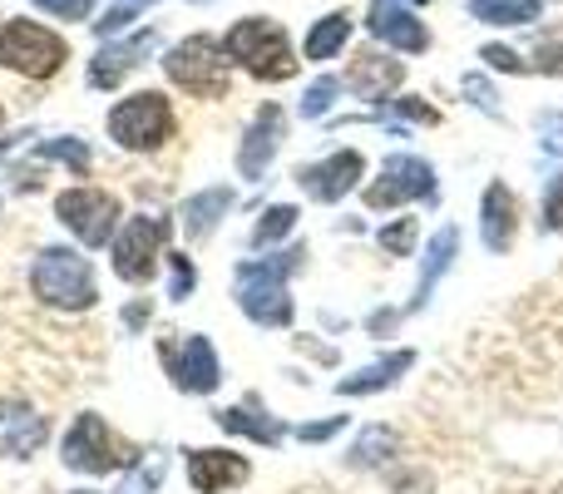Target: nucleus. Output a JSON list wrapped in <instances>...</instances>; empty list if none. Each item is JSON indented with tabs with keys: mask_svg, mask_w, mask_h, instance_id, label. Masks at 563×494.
Returning <instances> with one entry per match:
<instances>
[{
	"mask_svg": "<svg viewBox=\"0 0 563 494\" xmlns=\"http://www.w3.org/2000/svg\"><path fill=\"white\" fill-rule=\"evenodd\" d=\"M218 426L238 430V436H253V440H263V446H277L282 440L277 420H263V416H253V410H218Z\"/></svg>",
	"mask_w": 563,
	"mask_h": 494,
	"instance_id": "nucleus-25",
	"label": "nucleus"
},
{
	"mask_svg": "<svg viewBox=\"0 0 563 494\" xmlns=\"http://www.w3.org/2000/svg\"><path fill=\"white\" fill-rule=\"evenodd\" d=\"M450 257H455V228H440L435 238H430V252H426V272H420V287H416V307H426V297L435 292L440 272L450 267Z\"/></svg>",
	"mask_w": 563,
	"mask_h": 494,
	"instance_id": "nucleus-22",
	"label": "nucleus"
},
{
	"mask_svg": "<svg viewBox=\"0 0 563 494\" xmlns=\"http://www.w3.org/2000/svg\"><path fill=\"white\" fill-rule=\"evenodd\" d=\"M390 446H396V436H390V430H366V436H361V446H356V460H361V465H376L380 450H390Z\"/></svg>",
	"mask_w": 563,
	"mask_h": 494,
	"instance_id": "nucleus-30",
	"label": "nucleus"
},
{
	"mask_svg": "<svg viewBox=\"0 0 563 494\" xmlns=\"http://www.w3.org/2000/svg\"><path fill=\"white\" fill-rule=\"evenodd\" d=\"M45 436H49L45 416H35L30 406H15V400L0 406V455L25 460V455H35V450L45 446Z\"/></svg>",
	"mask_w": 563,
	"mask_h": 494,
	"instance_id": "nucleus-13",
	"label": "nucleus"
},
{
	"mask_svg": "<svg viewBox=\"0 0 563 494\" xmlns=\"http://www.w3.org/2000/svg\"><path fill=\"white\" fill-rule=\"evenodd\" d=\"M69 45L55 35V30L35 25V20H10L0 25V65L20 69L30 79H49L59 65H65Z\"/></svg>",
	"mask_w": 563,
	"mask_h": 494,
	"instance_id": "nucleus-4",
	"label": "nucleus"
},
{
	"mask_svg": "<svg viewBox=\"0 0 563 494\" xmlns=\"http://www.w3.org/2000/svg\"><path fill=\"white\" fill-rule=\"evenodd\" d=\"M336 430H341V416L336 420H321V426H301L297 436L301 440H327V436H336Z\"/></svg>",
	"mask_w": 563,
	"mask_h": 494,
	"instance_id": "nucleus-36",
	"label": "nucleus"
},
{
	"mask_svg": "<svg viewBox=\"0 0 563 494\" xmlns=\"http://www.w3.org/2000/svg\"><path fill=\"white\" fill-rule=\"evenodd\" d=\"M247 475H253V465L233 450H188V485L198 494H223L243 485Z\"/></svg>",
	"mask_w": 563,
	"mask_h": 494,
	"instance_id": "nucleus-12",
	"label": "nucleus"
},
{
	"mask_svg": "<svg viewBox=\"0 0 563 494\" xmlns=\"http://www.w3.org/2000/svg\"><path fill=\"white\" fill-rule=\"evenodd\" d=\"M336 89H341V79H317V85H311L307 89V99H301V114H307V119H321V114H327V109H331V99H336Z\"/></svg>",
	"mask_w": 563,
	"mask_h": 494,
	"instance_id": "nucleus-28",
	"label": "nucleus"
},
{
	"mask_svg": "<svg viewBox=\"0 0 563 494\" xmlns=\"http://www.w3.org/2000/svg\"><path fill=\"white\" fill-rule=\"evenodd\" d=\"M301 252H282L277 262H247L238 272V301L253 321L263 327H287L291 321V297H287V272Z\"/></svg>",
	"mask_w": 563,
	"mask_h": 494,
	"instance_id": "nucleus-3",
	"label": "nucleus"
},
{
	"mask_svg": "<svg viewBox=\"0 0 563 494\" xmlns=\"http://www.w3.org/2000/svg\"><path fill=\"white\" fill-rule=\"evenodd\" d=\"M134 10H139V6H129V0H124V6H114L104 20H95V30H99V35H114V30H124L129 20H134Z\"/></svg>",
	"mask_w": 563,
	"mask_h": 494,
	"instance_id": "nucleus-34",
	"label": "nucleus"
},
{
	"mask_svg": "<svg viewBox=\"0 0 563 494\" xmlns=\"http://www.w3.org/2000/svg\"><path fill=\"white\" fill-rule=\"evenodd\" d=\"M59 455H65V465L79 470V475H109V470H119L129 460L99 416H79L75 426H69L65 446H59Z\"/></svg>",
	"mask_w": 563,
	"mask_h": 494,
	"instance_id": "nucleus-8",
	"label": "nucleus"
},
{
	"mask_svg": "<svg viewBox=\"0 0 563 494\" xmlns=\"http://www.w3.org/2000/svg\"><path fill=\"white\" fill-rule=\"evenodd\" d=\"M485 59H489V65H495V69H519V55H515V50H499V45H489V50H485Z\"/></svg>",
	"mask_w": 563,
	"mask_h": 494,
	"instance_id": "nucleus-37",
	"label": "nucleus"
},
{
	"mask_svg": "<svg viewBox=\"0 0 563 494\" xmlns=\"http://www.w3.org/2000/svg\"><path fill=\"white\" fill-rule=\"evenodd\" d=\"M479 233H485L489 252H505L515 243V194L505 184L485 188V208H479Z\"/></svg>",
	"mask_w": 563,
	"mask_h": 494,
	"instance_id": "nucleus-19",
	"label": "nucleus"
},
{
	"mask_svg": "<svg viewBox=\"0 0 563 494\" xmlns=\"http://www.w3.org/2000/svg\"><path fill=\"white\" fill-rule=\"evenodd\" d=\"M75 494H89V490H75Z\"/></svg>",
	"mask_w": 563,
	"mask_h": 494,
	"instance_id": "nucleus-40",
	"label": "nucleus"
},
{
	"mask_svg": "<svg viewBox=\"0 0 563 494\" xmlns=\"http://www.w3.org/2000/svg\"><path fill=\"white\" fill-rule=\"evenodd\" d=\"M400 59H386V55H376V50H366V55H356L351 59V75H346V85L356 89L361 99H371V105H386V95L400 85Z\"/></svg>",
	"mask_w": 563,
	"mask_h": 494,
	"instance_id": "nucleus-16",
	"label": "nucleus"
},
{
	"mask_svg": "<svg viewBox=\"0 0 563 494\" xmlns=\"http://www.w3.org/2000/svg\"><path fill=\"white\" fill-rule=\"evenodd\" d=\"M129 6H144V0H129Z\"/></svg>",
	"mask_w": 563,
	"mask_h": 494,
	"instance_id": "nucleus-38",
	"label": "nucleus"
},
{
	"mask_svg": "<svg viewBox=\"0 0 563 494\" xmlns=\"http://www.w3.org/2000/svg\"><path fill=\"white\" fill-rule=\"evenodd\" d=\"M40 10H49V15L59 20H85L89 10H95V0H35Z\"/></svg>",
	"mask_w": 563,
	"mask_h": 494,
	"instance_id": "nucleus-32",
	"label": "nucleus"
},
{
	"mask_svg": "<svg viewBox=\"0 0 563 494\" xmlns=\"http://www.w3.org/2000/svg\"><path fill=\"white\" fill-rule=\"evenodd\" d=\"M30 287H35L40 301L59 311H85L99 301V287H95V267L89 257H79L75 248H45L30 267Z\"/></svg>",
	"mask_w": 563,
	"mask_h": 494,
	"instance_id": "nucleus-1",
	"label": "nucleus"
},
{
	"mask_svg": "<svg viewBox=\"0 0 563 494\" xmlns=\"http://www.w3.org/2000/svg\"><path fill=\"white\" fill-rule=\"evenodd\" d=\"M198 6H208V0H198Z\"/></svg>",
	"mask_w": 563,
	"mask_h": 494,
	"instance_id": "nucleus-41",
	"label": "nucleus"
},
{
	"mask_svg": "<svg viewBox=\"0 0 563 494\" xmlns=\"http://www.w3.org/2000/svg\"><path fill=\"white\" fill-rule=\"evenodd\" d=\"M40 158H55V164H69L75 174H89V149L79 139H49V144H40Z\"/></svg>",
	"mask_w": 563,
	"mask_h": 494,
	"instance_id": "nucleus-27",
	"label": "nucleus"
},
{
	"mask_svg": "<svg viewBox=\"0 0 563 494\" xmlns=\"http://www.w3.org/2000/svg\"><path fill=\"white\" fill-rule=\"evenodd\" d=\"M223 55H233L238 65L257 79H287L291 69H297L291 45H287V30H282L277 20H263V15L238 20L223 40Z\"/></svg>",
	"mask_w": 563,
	"mask_h": 494,
	"instance_id": "nucleus-2",
	"label": "nucleus"
},
{
	"mask_svg": "<svg viewBox=\"0 0 563 494\" xmlns=\"http://www.w3.org/2000/svg\"><path fill=\"white\" fill-rule=\"evenodd\" d=\"M297 228V208L291 204H277V208H267L263 213V223L253 228V248H267V243H277L282 233H291Z\"/></svg>",
	"mask_w": 563,
	"mask_h": 494,
	"instance_id": "nucleus-26",
	"label": "nucleus"
},
{
	"mask_svg": "<svg viewBox=\"0 0 563 494\" xmlns=\"http://www.w3.org/2000/svg\"><path fill=\"white\" fill-rule=\"evenodd\" d=\"M351 35V15L346 10H331L327 20H317V30L307 35V59H331Z\"/></svg>",
	"mask_w": 563,
	"mask_h": 494,
	"instance_id": "nucleus-23",
	"label": "nucleus"
},
{
	"mask_svg": "<svg viewBox=\"0 0 563 494\" xmlns=\"http://www.w3.org/2000/svg\"><path fill=\"white\" fill-rule=\"evenodd\" d=\"M164 69H168V79H174V85H184L188 95H198V99L228 95L223 45H218V40H208V35H194V40H184V45H174V50H168V59H164Z\"/></svg>",
	"mask_w": 563,
	"mask_h": 494,
	"instance_id": "nucleus-5",
	"label": "nucleus"
},
{
	"mask_svg": "<svg viewBox=\"0 0 563 494\" xmlns=\"http://www.w3.org/2000/svg\"><path fill=\"white\" fill-rule=\"evenodd\" d=\"M371 35L396 45V50H426L430 45L426 25H420L400 0H371Z\"/></svg>",
	"mask_w": 563,
	"mask_h": 494,
	"instance_id": "nucleus-14",
	"label": "nucleus"
},
{
	"mask_svg": "<svg viewBox=\"0 0 563 494\" xmlns=\"http://www.w3.org/2000/svg\"><path fill=\"white\" fill-rule=\"evenodd\" d=\"M410 351H396V356H386V361H376V366H366L361 376H346L341 381V396H366V391H380V386H390V381L400 376V371H410Z\"/></svg>",
	"mask_w": 563,
	"mask_h": 494,
	"instance_id": "nucleus-21",
	"label": "nucleus"
},
{
	"mask_svg": "<svg viewBox=\"0 0 563 494\" xmlns=\"http://www.w3.org/2000/svg\"><path fill=\"white\" fill-rule=\"evenodd\" d=\"M168 243L164 218H129L124 233L114 238V272L124 282H148L154 277V257Z\"/></svg>",
	"mask_w": 563,
	"mask_h": 494,
	"instance_id": "nucleus-9",
	"label": "nucleus"
},
{
	"mask_svg": "<svg viewBox=\"0 0 563 494\" xmlns=\"http://www.w3.org/2000/svg\"><path fill=\"white\" fill-rule=\"evenodd\" d=\"M168 134H174V109H168V99L154 95V89L124 99V105L109 114V139L124 149H139V154L158 149Z\"/></svg>",
	"mask_w": 563,
	"mask_h": 494,
	"instance_id": "nucleus-6",
	"label": "nucleus"
},
{
	"mask_svg": "<svg viewBox=\"0 0 563 494\" xmlns=\"http://www.w3.org/2000/svg\"><path fill=\"white\" fill-rule=\"evenodd\" d=\"M228 208H233V194H228V188H208V194H198V198H188L184 204V228L194 238H208Z\"/></svg>",
	"mask_w": 563,
	"mask_h": 494,
	"instance_id": "nucleus-20",
	"label": "nucleus"
},
{
	"mask_svg": "<svg viewBox=\"0 0 563 494\" xmlns=\"http://www.w3.org/2000/svg\"><path fill=\"white\" fill-rule=\"evenodd\" d=\"M410 243H416V218H400L396 228H386V233H380V248H386L390 257H406Z\"/></svg>",
	"mask_w": 563,
	"mask_h": 494,
	"instance_id": "nucleus-29",
	"label": "nucleus"
},
{
	"mask_svg": "<svg viewBox=\"0 0 563 494\" xmlns=\"http://www.w3.org/2000/svg\"><path fill=\"white\" fill-rule=\"evenodd\" d=\"M154 45V30H144V35H134V40H124V45H104L95 55V65H89V85L95 89H114L119 79L129 75V69L139 65V55Z\"/></svg>",
	"mask_w": 563,
	"mask_h": 494,
	"instance_id": "nucleus-18",
	"label": "nucleus"
},
{
	"mask_svg": "<svg viewBox=\"0 0 563 494\" xmlns=\"http://www.w3.org/2000/svg\"><path fill=\"white\" fill-rule=\"evenodd\" d=\"M277 139H282V109L267 105L263 114H257V124L247 129L243 154H238V168H243V178H263L267 174V164H273V154H277Z\"/></svg>",
	"mask_w": 563,
	"mask_h": 494,
	"instance_id": "nucleus-17",
	"label": "nucleus"
},
{
	"mask_svg": "<svg viewBox=\"0 0 563 494\" xmlns=\"http://www.w3.org/2000/svg\"><path fill=\"white\" fill-rule=\"evenodd\" d=\"M168 366H174L178 391L203 396V391L218 386V356H213V347H208V337H188L184 347H178V356L168 351Z\"/></svg>",
	"mask_w": 563,
	"mask_h": 494,
	"instance_id": "nucleus-15",
	"label": "nucleus"
},
{
	"mask_svg": "<svg viewBox=\"0 0 563 494\" xmlns=\"http://www.w3.org/2000/svg\"><path fill=\"white\" fill-rule=\"evenodd\" d=\"M55 213H59V223L89 248L109 243V238H114V223H119V204L109 194H99V188H69V194H59Z\"/></svg>",
	"mask_w": 563,
	"mask_h": 494,
	"instance_id": "nucleus-7",
	"label": "nucleus"
},
{
	"mask_svg": "<svg viewBox=\"0 0 563 494\" xmlns=\"http://www.w3.org/2000/svg\"><path fill=\"white\" fill-rule=\"evenodd\" d=\"M544 228L549 233H559L563 228V174L549 184V194H544Z\"/></svg>",
	"mask_w": 563,
	"mask_h": 494,
	"instance_id": "nucleus-31",
	"label": "nucleus"
},
{
	"mask_svg": "<svg viewBox=\"0 0 563 494\" xmlns=\"http://www.w3.org/2000/svg\"><path fill=\"white\" fill-rule=\"evenodd\" d=\"M430 194H435V168H430L426 158L396 154L380 168V184L366 188V208H396V204H406V198H430Z\"/></svg>",
	"mask_w": 563,
	"mask_h": 494,
	"instance_id": "nucleus-10",
	"label": "nucleus"
},
{
	"mask_svg": "<svg viewBox=\"0 0 563 494\" xmlns=\"http://www.w3.org/2000/svg\"><path fill=\"white\" fill-rule=\"evenodd\" d=\"M416 6H430V0H416Z\"/></svg>",
	"mask_w": 563,
	"mask_h": 494,
	"instance_id": "nucleus-39",
	"label": "nucleus"
},
{
	"mask_svg": "<svg viewBox=\"0 0 563 494\" xmlns=\"http://www.w3.org/2000/svg\"><path fill=\"white\" fill-rule=\"evenodd\" d=\"M361 154L356 149H341V154H331V158H321V164H311V168H301V188H307L311 198H321V204H336V198H346L351 188H356V178H361Z\"/></svg>",
	"mask_w": 563,
	"mask_h": 494,
	"instance_id": "nucleus-11",
	"label": "nucleus"
},
{
	"mask_svg": "<svg viewBox=\"0 0 563 494\" xmlns=\"http://www.w3.org/2000/svg\"><path fill=\"white\" fill-rule=\"evenodd\" d=\"M168 267H174V297H188V292H194V262H188L184 252H174Z\"/></svg>",
	"mask_w": 563,
	"mask_h": 494,
	"instance_id": "nucleus-33",
	"label": "nucleus"
},
{
	"mask_svg": "<svg viewBox=\"0 0 563 494\" xmlns=\"http://www.w3.org/2000/svg\"><path fill=\"white\" fill-rule=\"evenodd\" d=\"M465 89H470V95H475V105L485 109V114H495V95H489V85H485V79H465Z\"/></svg>",
	"mask_w": 563,
	"mask_h": 494,
	"instance_id": "nucleus-35",
	"label": "nucleus"
},
{
	"mask_svg": "<svg viewBox=\"0 0 563 494\" xmlns=\"http://www.w3.org/2000/svg\"><path fill=\"white\" fill-rule=\"evenodd\" d=\"M475 20H485V25H529V20H539V0H475Z\"/></svg>",
	"mask_w": 563,
	"mask_h": 494,
	"instance_id": "nucleus-24",
	"label": "nucleus"
}]
</instances>
